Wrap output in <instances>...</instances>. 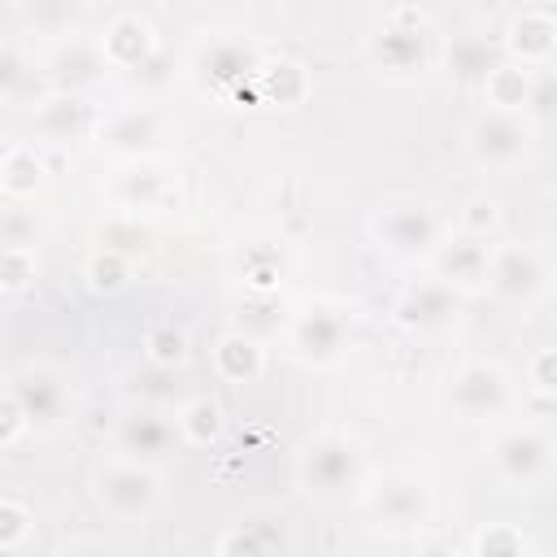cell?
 Segmentation results:
<instances>
[{
    "label": "cell",
    "instance_id": "6da1fadb",
    "mask_svg": "<svg viewBox=\"0 0 557 557\" xmlns=\"http://www.w3.org/2000/svg\"><path fill=\"white\" fill-rule=\"evenodd\" d=\"M361 474H366V457L339 431H322L300 448V483L313 496H344L361 487Z\"/></svg>",
    "mask_w": 557,
    "mask_h": 557
},
{
    "label": "cell",
    "instance_id": "7a4b0ae2",
    "mask_svg": "<svg viewBox=\"0 0 557 557\" xmlns=\"http://www.w3.org/2000/svg\"><path fill=\"white\" fill-rule=\"evenodd\" d=\"M531 139H535V126L527 113H505V109H487L470 122V157L483 165V170H513L527 161L531 152Z\"/></svg>",
    "mask_w": 557,
    "mask_h": 557
},
{
    "label": "cell",
    "instance_id": "3957f363",
    "mask_svg": "<svg viewBox=\"0 0 557 557\" xmlns=\"http://www.w3.org/2000/svg\"><path fill=\"white\" fill-rule=\"evenodd\" d=\"M348 309L335 305V300H313L309 309L296 313L292 322V348L300 361H313V366H326L344 352L348 344Z\"/></svg>",
    "mask_w": 557,
    "mask_h": 557
},
{
    "label": "cell",
    "instance_id": "277c9868",
    "mask_svg": "<svg viewBox=\"0 0 557 557\" xmlns=\"http://www.w3.org/2000/svg\"><path fill=\"white\" fill-rule=\"evenodd\" d=\"M492 466L505 483L513 487H531L540 479H548V466H553V440L535 426H513L505 435H496L492 444Z\"/></svg>",
    "mask_w": 557,
    "mask_h": 557
},
{
    "label": "cell",
    "instance_id": "5b68a950",
    "mask_svg": "<svg viewBox=\"0 0 557 557\" xmlns=\"http://www.w3.org/2000/svg\"><path fill=\"white\" fill-rule=\"evenodd\" d=\"M374 239L396 252V257H418V252H431L440 244V222L431 209L413 205V200H400V205H387L383 213H374L370 222Z\"/></svg>",
    "mask_w": 557,
    "mask_h": 557
},
{
    "label": "cell",
    "instance_id": "8992f818",
    "mask_svg": "<svg viewBox=\"0 0 557 557\" xmlns=\"http://www.w3.org/2000/svg\"><path fill=\"white\" fill-rule=\"evenodd\" d=\"M448 400L461 418L470 422H483V418H496L509 409V379L505 370L487 366V361H470L453 374V387H448Z\"/></svg>",
    "mask_w": 557,
    "mask_h": 557
},
{
    "label": "cell",
    "instance_id": "52a82bcc",
    "mask_svg": "<svg viewBox=\"0 0 557 557\" xmlns=\"http://www.w3.org/2000/svg\"><path fill=\"white\" fill-rule=\"evenodd\" d=\"M100 505L113 513V518H144L152 513V505L161 500V483L148 466L139 461H117L109 470H100Z\"/></svg>",
    "mask_w": 557,
    "mask_h": 557
},
{
    "label": "cell",
    "instance_id": "ba28073f",
    "mask_svg": "<svg viewBox=\"0 0 557 557\" xmlns=\"http://www.w3.org/2000/svg\"><path fill=\"white\" fill-rule=\"evenodd\" d=\"M487 283L496 296L505 300H531L544 292L548 283V265L535 248L527 244H505V248H492L487 252Z\"/></svg>",
    "mask_w": 557,
    "mask_h": 557
},
{
    "label": "cell",
    "instance_id": "9c48e42d",
    "mask_svg": "<svg viewBox=\"0 0 557 557\" xmlns=\"http://www.w3.org/2000/svg\"><path fill=\"white\" fill-rule=\"evenodd\" d=\"M261 70V57L248 39H235V35H222V39H209L196 57V74L213 87V91H235L244 83H252Z\"/></svg>",
    "mask_w": 557,
    "mask_h": 557
},
{
    "label": "cell",
    "instance_id": "30bf717a",
    "mask_svg": "<svg viewBox=\"0 0 557 557\" xmlns=\"http://www.w3.org/2000/svg\"><path fill=\"white\" fill-rule=\"evenodd\" d=\"M370 509L392 531H413L431 518V496L413 474H392L370 492Z\"/></svg>",
    "mask_w": 557,
    "mask_h": 557
},
{
    "label": "cell",
    "instance_id": "8fae6325",
    "mask_svg": "<svg viewBox=\"0 0 557 557\" xmlns=\"http://www.w3.org/2000/svg\"><path fill=\"white\" fill-rule=\"evenodd\" d=\"M9 396L17 400L22 418L35 422V426H52V422H61L65 400H70L65 379H61L57 370H48V366H26V370L13 379Z\"/></svg>",
    "mask_w": 557,
    "mask_h": 557
},
{
    "label": "cell",
    "instance_id": "7c38bea8",
    "mask_svg": "<svg viewBox=\"0 0 557 557\" xmlns=\"http://www.w3.org/2000/svg\"><path fill=\"white\" fill-rule=\"evenodd\" d=\"M374 61L392 74H413L426 65V35H422V17L400 9L392 13V26H383L374 35Z\"/></svg>",
    "mask_w": 557,
    "mask_h": 557
},
{
    "label": "cell",
    "instance_id": "4fadbf2b",
    "mask_svg": "<svg viewBox=\"0 0 557 557\" xmlns=\"http://www.w3.org/2000/svg\"><path fill=\"white\" fill-rule=\"evenodd\" d=\"M174 431H178V426H174L165 413H157V409H135V413H126L122 426H117V448H122L131 461L148 466V461H161V457L174 448Z\"/></svg>",
    "mask_w": 557,
    "mask_h": 557
},
{
    "label": "cell",
    "instance_id": "5bb4252c",
    "mask_svg": "<svg viewBox=\"0 0 557 557\" xmlns=\"http://www.w3.org/2000/svg\"><path fill=\"white\" fill-rule=\"evenodd\" d=\"M487 244L483 239H474V235H457V239H448V244H440L435 248V278L440 283H448L453 292L457 287H479V283H487Z\"/></svg>",
    "mask_w": 557,
    "mask_h": 557
},
{
    "label": "cell",
    "instance_id": "9a60e30c",
    "mask_svg": "<svg viewBox=\"0 0 557 557\" xmlns=\"http://www.w3.org/2000/svg\"><path fill=\"white\" fill-rule=\"evenodd\" d=\"M457 309V292L440 278H422L413 287H405V296L396 300V318L405 326H418V331H431V326H444Z\"/></svg>",
    "mask_w": 557,
    "mask_h": 557
},
{
    "label": "cell",
    "instance_id": "2e32d148",
    "mask_svg": "<svg viewBox=\"0 0 557 557\" xmlns=\"http://www.w3.org/2000/svg\"><path fill=\"white\" fill-rule=\"evenodd\" d=\"M100 139H104L113 152H122V157H139V152H148V148L161 139V113L148 109V104L122 109V113H113V117L104 122Z\"/></svg>",
    "mask_w": 557,
    "mask_h": 557
},
{
    "label": "cell",
    "instance_id": "e0dca14e",
    "mask_svg": "<svg viewBox=\"0 0 557 557\" xmlns=\"http://www.w3.org/2000/svg\"><path fill=\"white\" fill-rule=\"evenodd\" d=\"M100 70H104V48L91 44V39H70V44H61L57 57H52V78H57L61 87L91 83V78H100Z\"/></svg>",
    "mask_w": 557,
    "mask_h": 557
},
{
    "label": "cell",
    "instance_id": "ac0fdd59",
    "mask_svg": "<svg viewBox=\"0 0 557 557\" xmlns=\"http://www.w3.org/2000/svg\"><path fill=\"white\" fill-rule=\"evenodd\" d=\"M35 122H39V131H44L48 139H74V135L87 131L91 113H87V104H83L74 91H57V96H48V100L39 104Z\"/></svg>",
    "mask_w": 557,
    "mask_h": 557
},
{
    "label": "cell",
    "instance_id": "d6986e66",
    "mask_svg": "<svg viewBox=\"0 0 557 557\" xmlns=\"http://www.w3.org/2000/svg\"><path fill=\"white\" fill-rule=\"evenodd\" d=\"M553 35H557L553 17L540 13V9H531V13H522V17L509 26V48H513L522 61H544V57L553 52Z\"/></svg>",
    "mask_w": 557,
    "mask_h": 557
},
{
    "label": "cell",
    "instance_id": "ffe728a7",
    "mask_svg": "<svg viewBox=\"0 0 557 557\" xmlns=\"http://www.w3.org/2000/svg\"><path fill=\"white\" fill-rule=\"evenodd\" d=\"M117 200L126 209H161L170 200V178L161 170H126L117 178Z\"/></svg>",
    "mask_w": 557,
    "mask_h": 557
},
{
    "label": "cell",
    "instance_id": "44dd1931",
    "mask_svg": "<svg viewBox=\"0 0 557 557\" xmlns=\"http://www.w3.org/2000/svg\"><path fill=\"white\" fill-rule=\"evenodd\" d=\"M257 96H265L270 104H296L305 96V70L292 65V61H274V65H261L257 78H252Z\"/></svg>",
    "mask_w": 557,
    "mask_h": 557
},
{
    "label": "cell",
    "instance_id": "7402d4cb",
    "mask_svg": "<svg viewBox=\"0 0 557 557\" xmlns=\"http://www.w3.org/2000/svg\"><path fill=\"white\" fill-rule=\"evenodd\" d=\"M218 370H222L226 379H235V383L257 379V374H261V348H257V339L231 331V335L218 344Z\"/></svg>",
    "mask_w": 557,
    "mask_h": 557
},
{
    "label": "cell",
    "instance_id": "603a6c76",
    "mask_svg": "<svg viewBox=\"0 0 557 557\" xmlns=\"http://www.w3.org/2000/svg\"><path fill=\"white\" fill-rule=\"evenodd\" d=\"M483 87H487V100H492V109H505V113H522V104H527V91H531V74H527V70H518V65H496V70L483 78Z\"/></svg>",
    "mask_w": 557,
    "mask_h": 557
},
{
    "label": "cell",
    "instance_id": "cb8c5ba5",
    "mask_svg": "<svg viewBox=\"0 0 557 557\" xmlns=\"http://www.w3.org/2000/svg\"><path fill=\"white\" fill-rule=\"evenodd\" d=\"M178 431H183L191 444H209V440L222 431V409H218L209 396H196V400L183 405V413H178Z\"/></svg>",
    "mask_w": 557,
    "mask_h": 557
},
{
    "label": "cell",
    "instance_id": "d4e9b609",
    "mask_svg": "<svg viewBox=\"0 0 557 557\" xmlns=\"http://www.w3.org/2000/svg\"><path fill=\"white\" fill-rule=\"evenodd\" d=\"M135 35H148V26L139 22V17H122L113 30H109V39H104V52L113 57V61H122V65H139L144 57H148V44H135Z\"/></svg>",
    "mask_w": 557,
    "mask_h": 557
},
{
    "label": "cell",
    "instance_id": "484cf974",
    "mask_svg": "<svg viewBox=\"0 0 557 557\" xmlns=\"http://www.w3.org/2000/svg\"><path fill=\"white\" fill-rule=\"evenodd\" d=\"M448 65H453L461 78H487V74L496 70L487 39H457V44L448 48Z\"/></svg>",
    "mask_w": 557,
    "mask_h": 557
},
{
    "label": "cell",
    "instance_id": "4316f807",
    "mask_svg": "<svg viewBox=\"0 0 557 557\" xmlns=\"http://www.w3.org/2000/svg\"><path fill=\"white\" fill-rule=\"evenodd\" d=\"M39 239V222L26 209H4L0 213V252H30Z\"/></svg>",
    "mask_w": 557,
    "mask_h": 557
},
{
    "label": "cell",
    "instance_id": "83f0119b",
    "mask_svg": "<svg viewBox=\"0 0 557 557\" xmlns=\"http://www.w3.org/2000/svg\"><path fill=\"white\" fill-rule=\"evenodd\" d=\"M278 326H283V305H278L274 296H252V300L244 305L239 335H248V339H265V335L278 331Z\"/></svg>",
    "mask_w": 557,
    "mask_h": 557
},
{
    "label": "cell",
    "instance_id": "f1b7e54d",
    "mask_svg": "<svg viewBox=\"0 0 557 557\" xmlns=\"http://www.w3.org/2000/svg\"><path fill=\"white\" fill-rule=\"evenodd\" d=\"M39 174H44V165H39V161H35V152H26V148H13V157H9V161H4V170H0V178H4V187H9L13 196L35 191Z\"/></svg>",
    "mask_w": 557,
    "mask_h": 557
},
{
    "label": "cell",
    "instance_id": "f546056e",
    "mask_svg": "<svg viewBox=\"0 0 557 557\" xmlns=\"http://www.w3.org/2000/svg\"><path fill=\"white\" fill-rule=\"evenodd\" d=\"M474 557H527V540L509 527H492V531L479 535Z\"/></svg>",
    "mask_w": 557,
    "mask_h": 557
},
{
    "label": "cell",
    "instance_id": "4dcf8cb0",
    "mask_svg": "<svg viewBox=\"0 0 557 557\" xmlns=\"http://www.w3.org/2000/svg\"><path fill=\"white\" fill-rule=\"evenodd\" d=\"M461 222H466V235H474V239H487V231L496 226V200H487V196H474V200L466 205Z\"/></svg>",
    "mask_w": 557,
    "mask_h": 557
},
{
    "label": "cell",
    "instance_id": "1f68e13d",
    "mask_svg": "<svg viewBox=\"0 0 557 557\" xmlns=\"http://www.w3.org/2000/svg\"><path fill=\"white\" fill-rule=\"evenodd\" d=\"M91 283H96L100 292H117V287L126 283V261L113 257V252H100V257L91 261Z\"/></svg>",
    "mask_w": 557,
    "mask_h": 557
},
{
    "label": "cell",
    "instance_id": "d6a6232c",
    "mask_svg": "<svg viewBox=\"0 0 557 557\" xmlns=\"http://www.w3.org/2000/svg\"><path fill=\"white\" fill-rule=\"evenodd\" d=\"M30 531V513L13 500H0V544H17Z\"/></svg>",
    "mask_w": 557,
    "mask_h": 557
},
{
    "label": "cell",
    "instance_id": "836d02e7",
    "mask_svg": "<svg viewBox=\"0 0 557 557\" xmlns=\"http://www.w3.org/2000/svg\"><path fill=\"white\" fill-rule=\"evenodd\" d=\"M22 83H26V61L9 44H0V96H17Z\"/></svg>",
    "mask_w": 557,
    "mask_h": 557
},
{
    "label": "cell",
    "instance_id": "e575fe53",
    "mask_svg": "<svg viewBox=\"0 0 557 557\" xmlns=\"http://www.w3.org/2000/svg\"><path fill=\"white\" fill-rule=\"evenodd\" d=\"M148 348H152V361H157V366H170V361L183 357V335L170 331V326H161V331L148 335Z\"/></svg>",
    "mask_w": 557,
    "mask_h": 557
},
{
    "label": "cell",
    "instance_id": "d590c367",
    "mask_svg": "<svg viewBox=\"0 0 557 557\" xmlns=\"http://www.w3.org/2000/svg\"><path fill=\"white\" fill-rule=\"evenodd\" d=\"M30 278V257L26 252H0V287H22Z\"/></svg>",
    "mask_w": 557,
    "mask_h": 557
},
{
    "label": "cell",
    "instance_id": "8d00e7d4",
    "mask_svg": "<svg viewBox=\"0 0 557 557\" xmlns=\"http://www.w3.org/2000/svg\"><path fill=\"white\" fill-rule=\"evenodd\" d=\"M22 422H26V418H22L17 400H13V396H0V444H4V440H13Z\"/></svg>",
    "mask_w": 557,
    "mask_h": 557
},
{
    "label": "cell",
    "instance_id": "74e56055",
    "mask_svg": "<svg viewBox=\"0 0 557 557\" xmlns=\"http://www.w3.org/2000/svg\"><path fill=\"white\" fill-rule=\"evenodd\" d=\"M222 557H265V548L257 544V535H231L226 544H222Z\"/></svg>",
    "mask_w": 557,
    "mask_h": 557
},
{
    "label": "cell",
    "instance_id": "f35d334b",
    "mask_svg": "<svg viewBox=\"0 0 557 557\" xmlns=\"http://www.w3.org/2000/svg\"><path fill=\"white\" fill-rule=\"evenodd\" d=\"M531 379H535L540 392H553V387H557V383H553V348H544V352L531 361Z\"/></svg>",
    "mask_w": 557,
    "mask_h": 557
},
{
    "label": "cell",
    "instance_id": "ab89813d",
    "mask_svg": "<svg viewBox=\"0 0 557 557\" xmlns=\"http://www.w3.org/2000/svg\"><path fill=\"white\" fill-rule=\"evenodd\" d=\"M61 557H113V553L104 544H96V540H74V544L61 548Z\"/></svg>",
    "mask_w": 557,
    "mask_h": 557
},
{
    "label": "cell",
    "instance_id": "60d3db41",
    "mask_svg": "<svg viewBox=\"0 0 557 557\" xmlns=\"http://www.w3.org/2000/svg\"><path fill=\"white\" fill-rule=\"evenodd\" d=\"M9 157H13V144H9V135L0 131V170H4V161H9Z\"/></svg>",
    "mask_w": 557,
    "mask_h": 557
}]
</instances>
